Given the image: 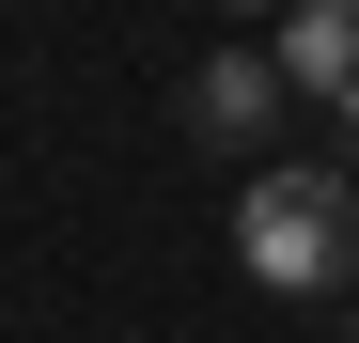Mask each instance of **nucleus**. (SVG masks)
<instances>
[{
    "instance_id": "obj_1",
    "label": "nucleus",
    "mask_w": 359,
    "mask_h": 343,
    "mask_svg": "<svg viewBox=\"0 0 359 343\" xmlns=\"http://www.w3.org/2000/svg\"><path fill=\"white\" fill-rule=\"evenodd\" d=\"M234 265L266 281V297H344V265H359V188L313 156H266L250 188H234Z\"/></svg>"
},
{
    "instance_id": "obj_2",
    "label": "nucleus",
    "mask_w": 359,
    "mask_h": 343,
    "mask_svg": "<svg viewBox=\"0 0 359 343\" xmlns=\"http://www.w3.org/2000/svg\"><path fill=\"white\" fill-rule=\"evenodd\" d=\"M281 94H313L359 125V0H297L281 16Z\"/></svg>"
},
{
    "instance_id": "obj_5",
    "label": "nucleus",
    "mask_w": 359,
    "mask_h": 343,
    "mask_svg": "<svg viewBox=\"0 0 359 343\" xmlns=\"http://www.w3.org/2000/svg\"><path fill=\"white\" fill-rule=\"evenodd\" d=\"M344 343H359V281H344Z\"/></svg>"
},
{
    "instance_id": "obj_4",
    "label": "nucleus",
    "mask_w": 359,
    "mask_h": 343,
    "mask_svg": "<svg viewBox=\"0 0 359 343\" xmlns=\"http://www.w3.org/2000/svg\"><path fill=\"white\" fill-rule=\"evenodd\" d=\"M234 16H297V0H234Z\"/></svg>"
},
{
    "instance_id": "obj_3",
    "label": "nucleus",
    "mask_w": 359,
    "mask_h": 343,
    "mask_svg": "<svg viewBox=\"0 0 359 343\" xmlns=\"http://www.w3.org/2000/svg\"><path fill=\"white\" fill-rule=\"evenodd\" d=\"M266 94H281L266 47H219V63H188V125H203V141H250V125H266Z\"/></svg>"
}]
</instances>
